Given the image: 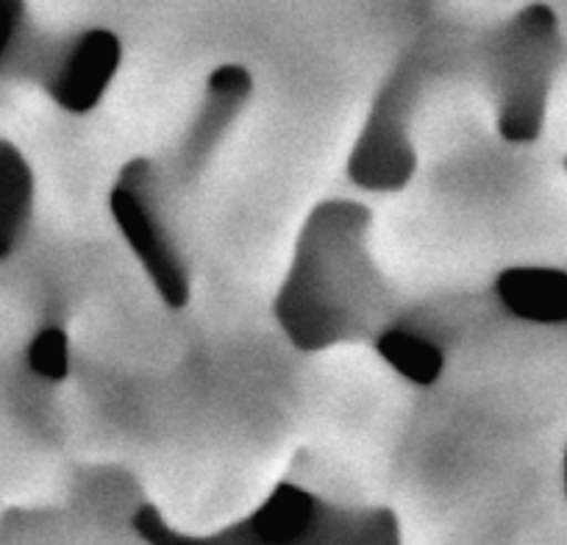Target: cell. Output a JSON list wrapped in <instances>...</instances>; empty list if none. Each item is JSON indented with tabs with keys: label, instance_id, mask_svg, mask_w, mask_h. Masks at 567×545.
<instances>
[{
	"label": "cell",
	"instance_id": "cell-6",
	"mask_svg": "<svg viewBox=\"0 0 567 545\" xmlns=\"http://www.w3.org/2000/svg\"><path fill=\"white\" fill-rule=\"evenodd\" d=\"M414 171L412 145L401 134V125L390 117L384 106L370 117L351 162L348 173L359 187L368 189H398L409 182Z\"/></svg>",
	"mask_w": 567,
	"mask_h": 545
},
{
	"label": "cell",
	"instance_id": "cell-1",
	"mask_svg": "<svg viewBox=\"0 0 567 545\" xmlns=\"http://www.w3.org/2000/svg\"><path fill=\"white\" fill-rule=\"evenodd\" d=\"M370 212L348 200L318 206L276 298V318L301 351L362 337L379 315L381 285L368 254Z\"/></svg>",
	"mask_w": 567,
	"mask_h": 545
},
{
	"label": "cell",
	"instance_id": "cell-5",
	"mask_svg": "<svg viewBox=\"0 0 567 545\" xmlns=\"http://www.w3.org/2000/svg\"><path fill=\"white\" fill-rule=\"evenodd\" d=\"M120 64V40L106 29H92L75 40L48 81V92L62 109L84 114L101 103Z\"/></svg>",
	"mask_w": 567,
	"mask_h": 545
},
{
	"label": "cell",
	"instance_id": "cell-10",
	"mask_svg": "<svg viewBox=\"0 0 567 545\" xmlns=\"http://www.w3.org/2000/svg\"><path fill=\"white\" fill-rule=\"evenodd\" d=\"M29 364L48 381H62L70 370V342L62 329H42L29 346Z\"/></svg>",
	"mask_w": 567,
	"mask_h": 545
},
{
	"label": "cell",
	"instance_id": "cell-3",
	"mask_svg": "<svg viewBox=\"0 0 567 545\" xmlns=\"http://www.w3.org/2000/svg\"><path fill=\"white\" fill-rule=\"evenodd\" d=\"M561 42L548 7H528L506 25L495 56L501 114L498 131L509 143H532L545 123L550 79Z\"/></svg>",
	"mask_w": 567,
	"mask_h": 545
},
{
	"label": "cell",
	"instance_id": "cell-12",
	"mask_svg": "<svg viewBox=\"0 0 567 545\" xmlns=\"http://www.w3.org/2000/svg\"><path fill=\"white\" fill-rule=\"evenodd\" d=\"M20 23H23V3L18 0H0V64L7 62L18 40Z\"/></svg>",
	"mask_w": 567,
	"mask_h": 545
},
{
	"label": "cell",
	"instance_id": "cell-4",
	"mask_svg": "<svg viewBox=\"0 0 567 545\" xmlns=\"http://www.w3.org/2000/svg\"><path fill=\"white\" fill-rule=\"evenodd\" d=\"M151 171L154 167L145 160L125 165L109 204H112V215L123 232L125 243L134 248L136 259L154 279L159 296L165 298L167 307L182 309L189 298V276L182 254L173 245L171 232L156 212V204L148 200Z\"/></svg>",
	"mask_w": 567,
	"mask_h": 545
},
{
	"label": "cell",
	"instance_id": "cell-9",
	"mask_svg": "<svg viewBox=\"0 0 567 545\" xmlns=\"http://www.w3.org/2000/svg\"><path fill=\"white\" fill-rule=\"evenodd\" d=\"M381 359L414 384H434L445 368V357L434 342L401 329H386L375 340Z\"/></svg>",
	"mask_w": 567,
	"mask_h": 545
},
{
	"label": "cell",
	"instance_id": "cell-11",
	"mask_svg": "<svg viewBox=\"0 0 567 545\" xmlns=\"http://www.w3.org/2000/svg\"><path fill=\"white\" fill-rule=\"evenodd\" d=\"M209 90L223 101H243L250 92V75L248 70L237 68V64H226V68L215 70L209 79Z\"/></svg>",
	"mask_w": 567,
	"mask_h": 545
},
{
	"label": "cell",
	"instance_id": "cell-2",
	"mask_svg": "<svg viewBox=\"0 0 567 545\" xmlns=\"http://www.w3.org/2000/svg\"><path fill=\"white\" fill-rule=\"evenodd\" d=\"M134 528L148 545H401L386 506L340 510L292 482L276 484L254 515L209 537L176 532L151 504L136 510Z\"/></svg>",
	"mask_w": 567,
	"mask_h": 545
},
{
	"label": "cell",
	"instance_id": "cell-13",
	"mask_svg": "<svg viewBox=\"0 0 567 545\" xmlns=\"http://www.w3.org/2000/svg\"><path fill=\"white\" fill-rule=\"evenodd\" d=\"M561 479H565V495H567V449H565V460H561Z\"/></svg>",
	"mask_w": 567,
	"mask_h": 545
},
{
	"label": "cell",
	"instance_id": "cell-7",
	"mask_svg": "<svg viewBox=\"0 0 567 545\" xmlns=\"http://www.w3.org/2000/svg\"><path fill=\"white\" fill-rule=\"evenodd\" d=\"M506 312L528 323H567V272L554 267H509L495 281Z\"/></svg>",
	"mask_w": 567,
	"mask_h": 545
},
{
	"label": "cell",
	"instance_id": "cell-8",
	"mask_svg": "<svg viewBox=\"0 0 567 545\" xmlns=\"http://www.w3.org/2000/svg\"><path fill=\"white\" fill-rule=\"evenodd\" d=\"M34 173L18 148L0 140V259H7L29 228Z\"/></svg>",
	"mask_w": 567,
	"mask_h": 545
}]
</instances>
